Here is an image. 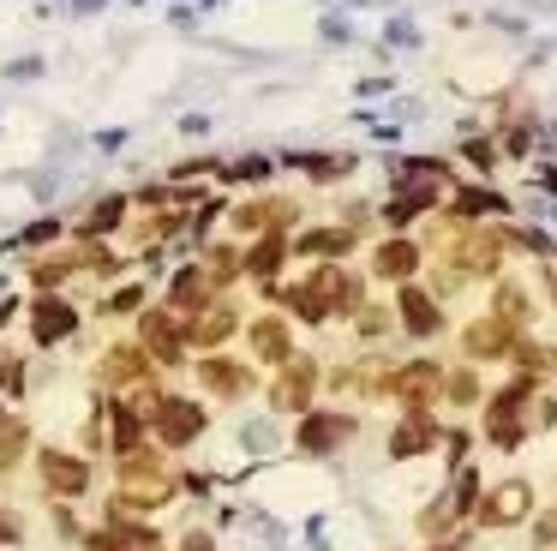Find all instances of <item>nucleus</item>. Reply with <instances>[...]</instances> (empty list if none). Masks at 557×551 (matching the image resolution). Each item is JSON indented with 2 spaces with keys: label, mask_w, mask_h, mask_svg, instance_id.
<instances>
[{
  "label": "nucleus",
  "mask_w": 557,
  "mask_h": 551,
  "mask_svg": "<svg viewBox=\"0 0 557 551\" xmlns=\"http://www.w3.org/2000/svg\"><path fill=\"white\" fill-rule=\"evenodd\" d=\"M534 510V492L522 486V480H510V486H498L492 498H486V510H480V522H492V528H510V522H522Z\"/></svg>",
  "instance_id": "nucleus-1"
},
{
  "label": "nucleus",
  "mask_w": 557,
  "mask_h": 551,
  "mask_svg": "<svg viewBox=\"0 0 557 551\" xmlns=\"http://www.w3.org/2000/svg\"><path fill=\"white\" fill-rule=\"evenodd\" d=\"M522 396H528V390L516 384V390H504V396L492 402V414H486V426H492V438H498L504 450L522 444Z\"/></svg>",
  "instance_id": "nucleus-2"
},
{
  "label": "nucleus",
  "mask_w": 557,
  "mask_h": 551,
  "mask_svg": "<svg viewBox=\"0 0 557 551\" xmlns=\"http://www.w3.org/2000/svg\"><path fill=\"white\" fill-rule=\"evenodd\" d=\"M42 486L60 492V498H78V492L90 486V468L72 462V456H54V450H48V456H42Z\"/></svg>",
  "instance_id": "nucleus-3"
},
{
  "label": "nucleus",
  "mask_w": 557,
  "mask_h": 551,
  "mask_svg": "<svg viewBox=\"0 0 557 551\" xmlns=\"http://www.w3.org/2000/svg\"><path fill=\"white\" fill-rule=\"evenodd\" d=\"M198 426H204V414H198L192 402H162V408H156L162 444H186V438H198Z\"/></svg>",
  "instance_id": "nucleus-4"
},
{
  "label": "nucleus",
  "mask_w": 557,
  "mask_h": 551,
  "mask_svg": "<svg viewBox=\"0 0 557 551\" xmlns=\"http://www.w3.org/2000/svg\"><path fill=\"white\" fill-rule=\"evenodd\" d=\"M72 324H78L72 306H60V300H36V342H60V336H72Z\"/></svg>",
  "instance_id": "nucleus-5"
},
{
  "label": "nucleus",
  "mask_w": 557,
  "mask_h": 551,
  "mask_svg": "<svg viewBox=\"0 0 557 551\" xmlns=\"http://www.w3.org/2000/svg\"><path fill=\"white\" fill-rule=\"evenodd\" d=\"M306 396H312V366L294 360V366L282 372V384H276V408H306Z\"/></svg>",
  "instance_id": "nucleus-6"
},
{
  "label": "nucleus",
  "mask_w": 557,
  "mask_h": 551,
  "mask_svg": "<svg viewBox=\"0 0 557 551\" xmlns=\"http://www.w3.org/2000/svg\"><path fill=\"white\" fill-rule=\"evenodd\" d=\"M144 342H150V354H156V360H168V366L180 360V336H174V324H168L162 312H150V318H144Z\"/></svg>",
  "instance_id": "nucleus-7"
},
{
  "label": "nucleus",
  "mask_w": 557,
  "mask_h": 551,
  "mask_svg": "<svg viewBox=\"0 0 557 551\" xmlns=\"http://www.w3.org/2000/svg\"><path fill=\"white\" fill-rule=\"evenodd\" d=\"M402 318H408V330H414V336H432V330H438V306H432L420 288H408V294H402Z\"/></svg>",
  "instance_id": "nucleus-8"
},
{
  "label": "nucleus",
  "mask_w": 557,
  "mask_h": 551,
  "mask_svg": "<svg viewBox=\"0 0 557 551\" xmlns=\"http://www.w3.org/2000/svg\"><path fill=\"white\" fill-rule=\"evenodd\" d=\"M252 348H258L264 360H288V330H282L276 318H258V324H252Z\"/></svg>",
  "instance_id": "nucleus-9"
},
{
  "label": "nucleus",
  "mask_w": 557,
  "mask_h": 551,
  "mask_svg": "<svg viewBox=\"0 0 557 551\" xmlns=\"http://www.w3.org/2000/svg\"><path fill=\"white\" fill-rule=\"evenodd\" d=\"M210 390H222V396H240L246 390V372L240 366H228V360H204V372H198Z\"/></svg>",
  "instance_id": "nucleus-10"
},
{
  "label": "nucleus",
  "mask_w": 557,
  "mask_h": 551,
  "mask_svg": "<svg viewBox=\"0 0 557 551\" xmlns=\"http://www.w3.org/2000/svg\"><path fill=\"white\" fill-rule=\"evenodd\" d=\"M390 390H396V396H408V402H420L426 390H438V372H432V366H408V372H396V378H390Z\"/></svg>",
  "instance_id": "nucleus-11"
},
{
  "label": "nucleus",
  "mask_w": 557,
  "mask_h": 551,
  "mask_svg": "<svg viewBox=\"0 0 557 551\" xmlns=\"http://www.w3.org/2000/svg\"><path fill=\"white\" fill-rule=\"evenodd\" d=\"M336 438H348V420H306V432H300L306 450H330Z\"/></svg>",
  "instance_id": "nucleus-12"
},
{
  "label": "nucleus",
  "mask_w": 557,
  "mask_h": 551,
  "mask_svg": "<svg viewBox=\"0 0 557 551\" xmlns=\"http://www.w3.org/2000/svg\"><path fill=\"white\" fill-rule=\"evenodd\" d=\"M414 264H420V252H414V246H402V240L378 252V270H384V276H408Z\"/></svg>",
  "instance_id": "nucleus-13"
},
{
  "label": "nucleus",
  "mask_w": 557,
  "mask_h": 551,
  "mask_svg": "<svg viewBox=\"0 0 557 551\" xmlns=\"http://www.w3.org/2000/svg\"><path fill=\"white\" fill-rule=\"evenodd\" d=\"M504 348V324H474L468 330V354H498Z\"/></svg>",
  "instance_id": "nucleus-14"
},
{
  "label": "nucleus",
  "mask_w": 557,
  "mask_h": 551,
  "mask_svg": "<svg viewBox=\"0 0 557 551\" xmlns=\"http://www.w3.org/2000/svg\"><path fill=\"white\" fill-rule=\"evenodd\" d=\"M426 438H432V432H426V420H408V426L396 432V444H390V456H414V450H426Z\"/></svg>",
  "instance_id": "nucleus-15"
},
{
  "label": "nucleus",
  "mask_w": 557,
  "mask_h": 551,
  "mask_svg": "<svg viewBox=\"0 0 557 551\" xmlns=\"http://www.w3.org/2000/svg\"><path fill=\"white\" fill-rule=\"evenodd\" d=\"M114 216H120V198H108L102 210H90V222H84V234H108V228H114Z\"/></svg>",
  "instance_id": "nucleus-16"
},
{
  "label": "nucleus",
  "mask_w": 557,
  "mask_h": 551,
  "mask_svg": "<svg viewBox=\"0 0 557 551\" xmlns=\"http://www.w3.org/2000/svg\"><path fill=\"white\" fill-rule=\"evenodd\" d=\"M234 330V312H210L204 324H198V342H216V336H228Z\"/></svg>",
  "instance_id": "nucleus-17"
},
{
  "label": "nucleus",
  "mask_w": 557,
  "mask_h": 551,
  "mask_svg": "<svg viewBox=\"0 0 557 551\" xmlns=\"http://www.w3.org/2000/svg\"><path fill=\"white\" fill-rule=\"evenodd\" d=\"M174 300H180V306H198V300H204V276H180V282H174Z\"/></svg>",
  "instance_id": "nucleus-18"
},
{
  "label": "nucleus",
  "mask_w": 557,
  "mask_h": 551,
  "mask_svg": "<svg viewBox=\"0 0 557 551\" xmlns=\"http://www.w3.org/2000/svg\"><path fill=\"white\" fill-rule=\"evenodd\" d=\"M264 174H270L264 156H240V162H234V180H264Z\"/></svg>",
  "instance_id": "nucleus-19"
},
{
  "label": "nucleus",
  "mask_w": 557,
  "mask_h": 551,
  "mask_svg": "<svg viewBox=\"0 0 557 551\" xmlns=\"http://www.w3.org/2000/svg\"><path fill=\"white\" fill-rule=\"evenodd\" d=\"M456 210H462V216H474V210H498V198H492V192H462Z\"/></svg>",
  "instance_id": "nucleus-20"
},
{
  "label": "nucleus",
  "mask_w": 557,
  "mask_h": 551,
  "mask_svg": "<svg viewBox=\"0 0 557 551\" xmlns=\"http://www.w3.org/2000/svg\"><path fill=\"white\" fill-rule=\"evenodd\" d=\"M390 42H396V48H420V30H414L408 18H396V24H390Z\"/></svg>",
  "instance_id": "nucleus-21"
},
{
  "label": "nucleus",
  "mask_w": 557,
  "mask_h": 551,
  "mask_svg": "<svg viewBox=\"0 0 557 551\" xmlns=\"http://www.w3.org/2000/svg\"><path fill=\"white\" fill-rule=\"evenodd\" d=\"M18 444H24V432H18V426H0V468L18 456Z\"/></svg>",
  "instance_id": "nucleus-22"
},
{
  "label": "nucleus",
  "mask_w": 557,
  "mask_h": 551,
  "mask_svg": "<svg viewBox=\"0 0 557 551\" xmlns=\"http://www.w3.org/2000/svg\"><path fill=\"white\" fill-rule=\"evenodd\" d=\"M276 252H282V240H264V246L252 252V270H270V264H276Z\"/></svg>",
  "instance_id": "nucleus-23"
},
{
  "label": "nucleus",
  "mask_w": 557,
  "mask_h": 551,
  "mask_svg": "<svg viewBox=\"0 0 557 551\" xmlns=\"http://www.w3.org/2000/svg\"><path fill=\"white\" fill-rule=\"evenodd\" d=\"M36 72H42V60H12V66H6V78H18V84L36 78Z\"/></svg>",
  "instance_id": "nucleus-24"
},
{
  "label": "nucleus",
  "mask_w": 557,
  "mask_h": 551,
  "mask_svg": "<svg viewBox=\"0 0 557 551\" xmlns=\"http://www.w3.org/2000/svg\"><path fill=\"white\" fill-rule=\"evenodd\" d=\"M180 132H186V138H204V132H210V114H186Z\"/></svg>",
  "instance_id": "nucleus-25"
},
{
  "label": "nucleus",
  "mask_w": 557,
  "mask_h": 551,
  "mask_svg": "<svg viewBox=\"0 0 557 551\" xmlns=\"http://www.w3.org/2000/svg\"><path fill=\"white\" fill-rule=\"evenodd\" d=\"M324 36H330V42H348L354 30H348V18H324Z\"/></svg>",
  "instance_id": "nucleus-26"
},
{
  "label": "nucleus",
  "mask_w": 557,
  "mask_h": 551,
  "mask_svg": "<svg viewBox=\"0 0 557 551\" xmlns=\"http://www.w3.org/2000/svg\"><path fill=\"white\" fill-rule=\"evenodd\" d=\"M246 444H252V450H270V426H264V420H258V426H246Z\"/></svg>",
  "instance_id": "nucleus-27"
},
{
  "label": "nucleus",
  "mask_w": 557,
  "mask_h": 551,
  "mask_svg": "<svg viewBox=\"0 0 557 551\" xmlns=\"http://www.w3.org/2000/svg\"><path fill=\"white\" fill-rule=\"evenodd\" d=\"M180 551H210V540H204V534H186V546Z\"/></svg>",
  "instance_id": "nucleus-28"
},
{
  "label": "nucleus",
  "mask_w": 557,
  "mask_h": 551,
  "mask_svg": "<svg viewBox=\"0 0 557 551\" xmlns=\"http://www.w3.org/2000/svg\"><path fill=\"white\" fill-rule=\"evenodd\" d=\"M12 534H18V528H12V516H0V540H12Z\"/></svg>",
  "instance_id": "nucleus-29"
},
{
  "label": "nucleus",
  "mask_w": 557,
  "mask_h": 551,
  "mask_svg": "<svg viewBox=\"0 0 557 551\" xmlns=\"http://www.w3.org/2000/svg\"><path fill=\"white\" fill-rule=\"evenodd\" d=\"M444 551H450V546H444Z\"/></svg>",
  "instance_id": "nucleus-30"
}]
</instances>
